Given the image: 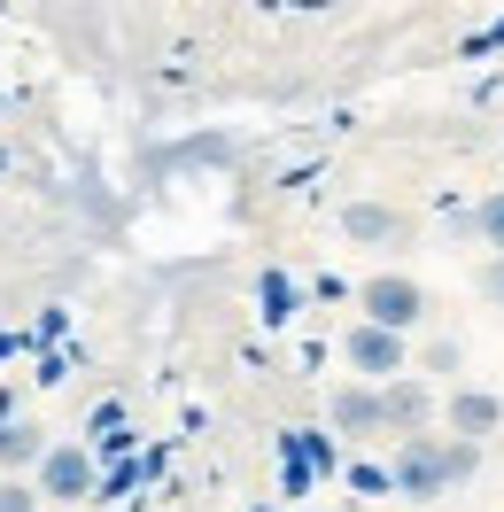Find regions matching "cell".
<instances>
[{"instance_id": "cell-9", "label": "cell", "mask_w": 504, "mask_h": 512, "mask_svg": "<svg viewBox=\"0 0 504 512\" xmlns=\"http://www.w3.org/2000/svg\"><path fill=\"white\" fill-rule=\"evenodd\" d=\"M342 233H349V241H396L404 218H396V210H380V202H342Z\"/></svg>"}, {"instance_id": "cell-5", "label": "cell", "mask_w": 504, "mask_h": 512, "mask_svg": "<svg viewBox=\"0 0 504 512\" xmlns=\"http://www.w3.org/2000/svg\"><path fill=\"white\" fill-rule=\"evenodd\" d=\"M32 489H39V505H86V497H94V458H86L78 443H55L47 458H39Z\"/></svg>"}, {"instance_id": "cell-4", "label": "cell", "mask_w": 504, "mask_h": 512, "mask_svg": "<svg viewBox=\"0 0 504 512\" xmlns=\"http://www.w3.org/2000/svg\"><path fill=\"white\" fill-rule=\"evenodd\" d=\"M380 419H388V435H396V443H411V435H435L442 396L419 381V373H404V381H388V388H380Z\"/></svg>"}, {"instance_id": "cell-8", "label": "cell", "mask_w": 504, "mask_h": 512, "mask_svg": "<svg viewBox=\"0 0 504 512\" xmlns=\"http://www.w3.org/2000/svg\"><path fill=\"white\" fill-rule=\"evenodd\" d=\"M47 450H55V443H47L39 419H0V481H32Z\"/></svg>"}, {"instance_id": "cell-13", "label": "cell", "mask_w": 504, "mask_h": 512, "mask_svg": "<svg viewBox=\"0 0 504 512\" xmlns=\"http://www.w3.org/2000/svg\"><path fill=\"white\" fill-rule=\"evenodd\" d=\"M458 357H466L458 342H435V350H427V365H435V373H458Z\"/></svg>"}, {"instance_id": "cell-12", "label": "cell", "mask_w": 504, "mask_h": 512, "mask_svg": "<svg viewBox=\"0 0 504 512\" xmlns=\"http://www.w3.org/2000/svg\"><path fill=\"white\" fill-rule=\"evenodd\" d=\"M481 295L504 311V256H489V264H481Z\"/></svg>"}, {"instance_id": "cell-11", "label": "cell", "mask_w": 504, "mask_h": 512, "mask_svg": "<svg viewBox=\"0 0 504 512\" xmlns=\"http://www.w3.org/2000/svg\"><path fill=\"white\" fill-rule=\"evenodd\" d=\"M0 512H47L32 481H0Z\"/></svg>"}, {"instance_id": "cell-3", "label": "cell", "mask_w": 504, "mask_h": 512, "mask_svg": "<svg viewBox=\"0 0 504 512\" xmlns=\"http://www.w3.org/2000/svg\"><path fill=\"white\" fill-rule=\"evenodd\" d=\"M342 357H349V373H357V381H373V388H388V381H404V373H411L404 334H388V326H365V319L342 334Z\"/></svg>"}, {"instance_id": "cell-6", "label": "cell", "mask_w": 504, "mask_h": 512, "mask_svg": "<svg viewBox=\"0 0 504 512\" xmlns=\"http://www.w3.org/2000/svg\"><path fill=\"white\" fill-rule=\"evenodd\" d=\"M442 427H450L458 443H489L504 427V396L497 388H450V396H442Z\"/></svg>"}, {"instance_id": "cell-2", "label": "cell", "mask_w": 504, "mask_h": 512, "mask_svg": "<svg viewBox=\"0 0 504 512\" xmlns=\"http://www.w3.org/2000/svg\"><path fill=\"white\" fill-rule=\"evenodd\" d=\"M357 311H365V326L411 334V326H427V288H419V280H404V272H373V280L357 288Z\"/></svg>"}, {"instance_id": "cell-1", "label": "cell", "mask_w": 504, "mask_h": 512, "mask_svg": "<svg viewBox=\"0 0 504 512\" xmlns=\"http://www.w3.org/2000/svg\"><path fill=\"white\" fill-rule=\"evenodd\" d=\"M473 474H481V443H458V435H411L388 458V489L404 505H435L450 489H466Z\"/></svg>"}, {"instance_id": "cell-7", "label": "cell", "mask_w": 504, "mask_h": 512, "mask_svg": "<svg viewBox=\"0 0 504 512\" xmlns=\"http://www.w3.org/2000/svg\"><path fill=\"white\" fill-rule=\"evenodd\" d=\"M326 419H334V435H349V443H373V435H388V419H380V388H373V381H342L334 396H326Z\"/></svg>"}, {"instance_id": "cell-10", "label": "cell", "mask_w": 504, "mask_h": 512, "mask_svg": "<svg viewBox=\"0 0 504 512\" xmlns=\"http://www.w3.org/2000/svg\"><path fill=\"white\" fill-rule=\"evenodd\" d=\"M466 225L489 241V256H504V187H497V194H481V202L466 210Z\"/></svg>"}]
</instances>
